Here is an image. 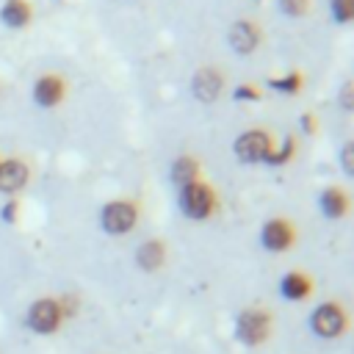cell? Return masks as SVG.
I'll use <instances>...</instances> for the list:
<instances>
[{"mask_svg": "<svg viewBox=\"0 0 354 354\" xmlns=\"http://www.w3.org/2000/svg\"><path fill=\"white\" fill-rule=\"evenodd\" d=\"M133 224H136V207L130 202H111V205H105V210H102V227L108 232L119 235V232H127Z\"/></svg>", "mask_w": 354, "mask_h": 354, "instance_id": "3", "label": "cell"}, {"mask_svg": "<svg viewBox=\"0 0 354 354\" xmlns=\"http://www.w3.org/2000/svg\"><path fill=\"white\" fill-rule=\"evenodd\" d=\"M241 337L246 340V343H263L266 337H268V315L266 313H260V310H249V313H243L241 315Z\"/></svg>", "mask_w": 354, "mask_h": 354, "instance_id": "6", "label": "cell"}, {"mask_svg": "<svg viewBox=\"0 0 354 354\" xmlns=\"http://www.w3.org/2000/svg\"><path fill=\"white\" fill-rule=\"evenodd\" d=\"M290 241H293V230L288 227V221L274 218V221H268V224L263 227V243H266L268 249L282 252V249L290 246Z\"/></svg>", "mask_w": 354, "mask_h": 354, "instance_id": "8", "label": "cell"}, {"mask_svg": "<svg viewBox=\"0 0 354 354\" xmlns=\"http://www.w3.org/2000/svg\"><path fill=\"white\" fill-rule=\"evenodd\" d=\"M0 17H3V22H6L8 28H22V25L28 22V17H30V8H28L25 0H8V3L3 6Z\"/></svg>", "mask_w": 354, "mask_h": 354, "instance_id": "12", "label": "cell"}, {"mask_svg": "<svg viewBox=\"0 0 354 354\" xmlns=\"http://www.w3.org/2000/svg\"><path fill=\"white\" fill-rule=\"evenodd\" d=\"M321 207H324V213L332 216V218L343 216V213H346V196H343V191H337V188L324 191V196H321Z\"/></svg>", "mask_w": 354, "mask_h": 354, "instance_id": "14", "label": "cell"}, {"mask_svg": "<svg viewBox=\"0 0 354 354\" xmlns=\"http://www.w3.org/2000/svg\"><path fill=\"white\" fill-rule=\"evenodd\" d=\"M343 326H346V318H343L337 304H321L313 315V329L321 337H335V335L343 332Z\"/></svg>", "mask_w": 354, "mask_h": 354, "instance_id": "5", "label": "cell"}, {"mask_svg": "<svg viewBox=\"0 0 354 354\" xmlns=\"http://www.w3.org/2000/svg\"><path fill=\"white\" fill-rule=\"evenodd\" d=\"M28 180V169L19 160H6L0 166V191H17Z\"/></svg>", "mask_w": 354, "mask_h": 354, "instance_id": "10", "label": "cell"}, {"mask_svg": "<svg viewBox=\"0 0 354 354\" xmlns=\"http://www.w3.org/2000/svg\"><path fill=\"white\" fill-rule=\"evenodd\" d=\"M268 152H271V138H268L263 130H249V133H243V136L235 141V155H238L241 160H249V163L266 160Z\"/></svg>", "mask_w": 354, "mask_h": 354, "instance_id": "2", "label": "cell"}, {"mask_svg": "<svg viewBox=\"0 0 354 354\" xmlns=\"http://www.w3.org/2000/svg\"><path fill=\"white\" fill-rule=\"evenodd\" d=\"M180 205H183V210H185L191 218H205V216L213 210V194H210V188L202 185V183H188V185H183Z\"/></svg>", "mask_w": 354, "mask_h": 354, "instance_id": "1", "label": "cell"}, {"mask_svg": "<svg viewBox=\"0 0 354 354\" xmlns=\"http://www.w3.org/2000/svg\"><path fill=\"white\" fill-rule=\"evenodd\" d=\"M230 44H232V50L241 53V55L252 53V50L257 47V28H254L252 22H235V25L230 28Z\"/></svg>", "mask_w": 354, "mask_h": 354, "instance_id": "9", "label": "cell"}, {"mask_svg": "<svg viewBox=\"0 0 354 354\" xmlns=\"http://www.w3.org/2000/svg\"><path fill=\"white\" fill-rule=\"evenodd\" d=\"M340 102H343V108H346V111H351V83H346V86H343Z\"/></svg>", "mask_w": 354, "mask_h": 354, "instance_id": "23", "label": "cell"}, {"mask_svg": "<svg viewBox=\"0 0 354 354\" xmlns=\"http://www.w3.org/2000/svg\"><path fill=\"white\" fill-rule=\"evenodd\" d=\"M14 213H17V205H14V202H8V205L3 207V218H6V221H14Z\"/></svg>", "mask_w": 354, "mask_h": 354, "instance_id": "25", "label": "cell"}, {"mask_svg": "<svg viewBox=\"0 0 354 354\" xmlns=\"http://www.w3.org/2000/svg\"><path fill=\"white\" fill-rule=\"evenodd\" d=\"M138 266L141 268H147V271H152V268H158L160 263H163V243H158V241H147L141 249H138Z\"/></svg>", "mask_w": 354, "mask_h": 354, "instance_id": "13", "label": "cell"}, {"mask_svg": "<svg viewBox=\"0 0 354 354\" xmlns=\"http://www.w3.org/2000/svg\"><path fill=\"white\" fill-rule=\"evenodd\" d=\"M290 155H293V141H290V138H285L282 149H279V152H268V155H266V160H268V163H285Z\"/></svg>", "mask_w": 354, "mask_h": 354, "instance_id": "19", "label": "cell"}, {"mask_svg": "<svg viewBox=\"0 0 354 354\" xmlns=\"http://www.w3.org/2000/svg\"><path fill=\"white\" fill-rule=\"evenodd\" d=\"M194 97L202 100V102H213L221 91V75L210 66H202L196 75H194Z\"/></svg>", "mask_w": 354, "mask_h": 354, "instance_id": "7", "label": "cell"}, {"mask_svg": "<svg viewBox=\"0 0 354 354\" xmlns=\"http://www.w3.org/2000/svg\"><path fill=\"white\" fill-rule=\"evenodd\" d=\"M304 8H307V0H282V11L290 14V17L304 14Z\"/></svg>", "mask_w": 354, "mask_h": 354, "instance_id": "20", "label": "cell"}, {"mask_svg": "<svg viewBox=\"0 0 354 354\" xmlns=\"http://www.w3.org/2000/svg\"><path fill=\"white\" fill-rule=\"evenodd\" d=\"M299 83H301V77H299V75H288V77L271 80L268 86H271V88H279V91H285V94H296V91H299Z\"/></svg>", "mask_w": 354, "mask_h": 354, "instance_id": "17", "label": "cell"}, {"mask_svg": "<svg viewBox=\"0 0 354 354\" xmlns=\"http://www.w3.org/2000/svg\"><path fill=\"white\" fill-rule=\"evenodd\" d=\"M282 293H285L288 299H301V296L310 293V279L301 277V274H288V277L282 279Z\"/></svg>", "mask_w": 354, "mask_h": 354, "instance_id": "16", "label": "cell"}, {"mask_svg": "<svg viewBox=\"0 0 354 354\" xmlns=\"http://www.w3.org/2000/svg\"><path fill=\"white\" fill-rule=\"evenodd\" d=\"M58 321H61V310H58V304L53 299L36 301L30 307V313H28V326L33 332H53L58 326Z\"/></svg>", "mask_w": 354, "mask_h": 354, "instance_id": "4", "label": "cell"}, {"mask_svg": "<svg viewBox=\"0 0 354 354\" xmlns=\"http://www.w3.org/2000/svg\"><path fill=\"white\" fill-rule=\"evenodd\" d=\"M61 94H64V86H61V80H58L55 75L41 77V80L36 83V88H33V97H36L39 105H55V102L61 100Z\"/></svg>", "mask_w": 354, "mask_h": 354, "instance_id": "11", "label": "cell"}, {"mask_svg": "<svg viewBox=\"0 0 354 354\" xmlns=\"http://www.w3.org/2000/svg\"><path fill=\"white\" fill-rule=\"evenodd\" d=\"M351 155H354V147H351V144H346V147H343V169H346L348 174L354 171V163H351Z\"/></svg>", "mask_w": 354, "mask_h": 354, "instance_id": "22", "label": "cell"}, {"mask_svg": "<svg viewBox=\"0 0 354 354\" xmlns=\"http://www.w3.org/2000/svg\"><path fill=\"white\" fill-rule=\"evenodd\" d=\"M260 94L252 88V86H238L235 88V100H257Z\"/></svg>", "mask_w": 354, "mask_h": 354, "instance_id": "21", "label": "cell"}, {"mask_svg": "<svg viewBox=\"0 0 354 354\" xmlns=\"http://www.w3.org/2000/svg\"><path fill=\"white\" fill-rule=\"evenodd\" d=\"M332 14L337 22H348L351 19V0H332Z\"/></svg>", "mask_w": 354, "mask_h": 354, "instance_id": "18", "label": "cell"}, {"mask_svg": "<svg viewBox=\"0 0 354 354\" xmlns=\"http://www.w3.org/2000/svg\"><path fill=\"white\" fill-rule=\"evenodd\" d=\"M301 127H304V133H313V130H315V122H313V116H310V113H304V116H301Z\"/></svg>", "mask_w": 354, "mask_h": 354, "instance_id": "24", "label": "cell"}, {"mask_svg": "<svg viewBox=\"0 0 354 354\" xmlns=\"http://www.w3.org/2000/svg\"><path fill=\"white\" fill-rule=\"evenodd\" d=\"M171 177H174L177 185H188V183H194V180H196V160H194V158H180V160H174V166H171Z\"/></svg>", "mask_w": 354, "mask_h": 354, "instance_id": "15", "label": "cell"}]
</instances>
